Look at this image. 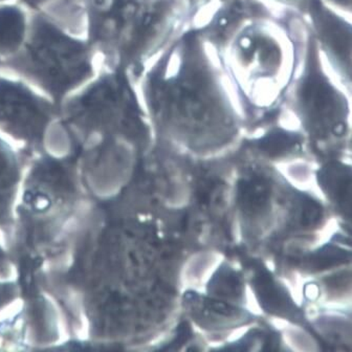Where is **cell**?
<instances>
[{"label":"cell","instance_id":"cell-7","mask_svg":"<svg viewBox=\"0 0 352 352\" xmlns=\"http://www.w3.org/2000/svg\"><path fill=\"white\" fill-rule=\"evenodd\" d=\"M298 143L297 135L277 131L264 138L260 142V148L270 155H279L292 149Z\"/></svg>","mask_w":352,"mask_h":352},{"label":"cell","instance_id":"cell-9","mask_svg":"<svg viewBox=\"0 0 352 352\" xmlns=\"http://www.w3.org/2000/svg\"><path fill=\"white\" fill-rule=\"evenodd\" d=\"M212 289L217 295L232 296L235 295L237 292L239 282L235 275L231 272H220L219 277L214 278L212 282Z\"/></svg>","mask_w":352,"mask_h":352},{"label":"cell","instance_id":"cell-10","mask_svg":"<svg viewBox=\"0 0 352 352\" xmlns=\"http://www.w3.org/2000/svg\"><path fill=\"white\" fill-rule=\"evenodd\" d=\"M346 259V253L338 248L326 247L316 254L313 262H315L317 267H327L333 264L344 262Z\"/></svg>","mask_w":352,"mask_h":352},{"label":"cell","instance_id":"cell-6","mask_svg":"<svg viewBox=\"0 0 352 352\" xmlns=\"http://www.w3.org/2000/svg\"><path fill=\"white\" fill-rule=\"evenodd\" d=\"M321 183L327 187L339 201H345L346 195L350 196V177L345 175L342 168H327L321 174Z\"/></svg>","mask_w":352,"mask_h":352},{"label":"cell","instance_id":"cell-8","mask_svg":"<svg viewBox=\"0 0 352 352\" xmlns=\"http://www.w3.org/2000/svg\"><path fill=\"white\" fill-rule=\"evenodd\" d=\"M300 220L302 225L313 226L321 219V206L317 201H313L311 198L303 197L300 199Z\"/></svg>","mask_w":352,"mask_h":352},{"label":"cell","instance_id":"cell-11","mask_svg":"<svg viewBox=\"0 0 352 352\" xmlns=\"http://www.w3.org/2000/svg\"><path fill=\"white\" fill-rule=\"evenodd\" d=\"M52 0H22V3H25L28 7L33 8V9H38L40 6L49 3Z\"/></svg>","mask_w":352,"mask_h":352},{"label":"cell","instance_id":"cell-2","mask_svg":"<svg viewBox=\"0 0 352 352\" xmlns=\"http://www.w3.org/2000/svg\"><path fill=\"white\" fill-rule=\"evenodd\" d=\"M49 103L29 86L7 78H0V120H35L45 118Z\"/></svg>","mask_w":352,"mask_h":352},{"label":"cell","instance_id":"cell-3","mask_svg":"<svg viewBox=\"0 0 352 352\" xmlns=\"http://www.w3.org/2000/svg\"><path fill=\"white\" fill-rule=\"evenodd\" d=\"M27 36L25 11L16 6H0V57L9 59L17 54Z\"/></svg>","mask_w":352,"mask_h":352},{"label":"cell","instance_id":"cell-5","mask_svg":"<svg viewBox=\"0 0 352 352\" xmlns=\"http://www.w3.org/2000/svg\"><path fill=\"white\" fill-rule=\"evenodd\" d=\"M256 289L262 305L267 311L285 314L295 311L293 304L286 299L285 294L278 289L269 276H264L263 274L258 276Z\"/></svg>","mask_w":352,"mask_h":352},{"label":"cell","instance_id":"cell-1","mask_svg":"<svg viewBox=\"0 0 352 352\" xmlns=\"http://www.w3.org/2000/svg\"><path fill=\"white\" fill-rule=\"evenodd\" d=\"M30 35L7 66L39 86L52 97L62 98L94 75L91 50L66 33L47 16H34Z\"/></svg>","mask_w":352,"mask_h":352},{"label":"cell","instance_id":"cell-4","mask_svg":"<svg viewBox=\"0 0 352 352\" xmlns=\"http://www.w3.org/2000/svg\"><path fill=\"white\" fill-rule=\"evenodd\" d=\"M270 198V187L260 177L243 179L238 186V201L242 209L255 213L267 206Z\"/></svg>","mask_w":352,"mask_h":352},{"label":"cell","instance_id":"cell-12","mask_svg":"<svg viewBox=\"0 0 352 352\" xmlns=\"http://www.w3.org/2000/svg\"><path fill=\"white\" fill-rule=\"evenodd\" d=\"M0 1H3V0H0Z\"/></svg>","mask_w":352,"mask_h":352}]
</instances>
